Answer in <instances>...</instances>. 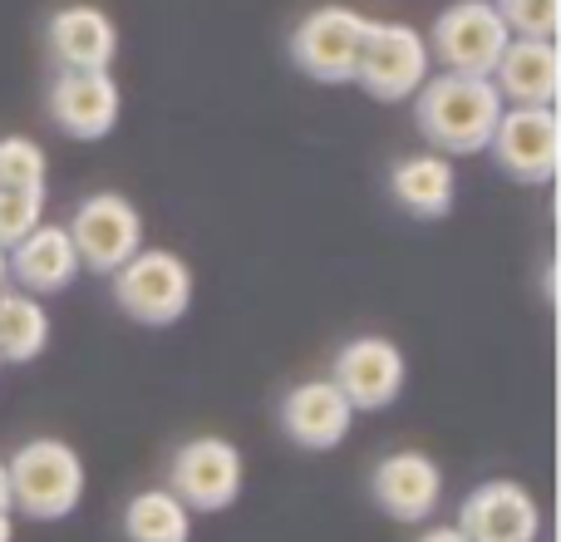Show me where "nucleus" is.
Returning <instances> with one entry per match:
<instances>
[{
    "instance_id": "obj_3",
    "label": "nucleus",
    "mask_w": 561,
    "mask_h": 542,
    "mask_svg": "<svg viewBox=\"0 0 561 542\" xmlns=\"http://www.w3.org/2000/svg\"><path fill=\"white\" fill-rule=\"evenodd\" d=\"M108 296H114V306L124 310L134 326L168 330L193 306V267L178 252H168V247H153V252L138 247V252L108 276Z\"/></svg>"
},
{
    "instance_id": "obj_23",
    "label": "nucleus",
    "mask_w": 561,
    "mask_h": 542,
    "mask_svg": "<svg viewBox=\"0 0 561 542\" xmlns=\"http://www.w3.org/2000/svg\"><path fill=\"white\" fill-rule=\"evenodd\" d=\"M45 223V193H15V188H0V252L20 242L25 233Z\"/></svg>"
},
{
    "instance_id": "obj_9",
    "label": "nucleus",
    "mask_w": 561,
    "mask_h": 542,
    "mask_svg": "<svg viewBox=\"0 0 561 542\" xmlns=\"http://www.w3.org/2000/svg\"><path fill=\"white\" fill-rule=\"evenodd\" d=\"M507 25L493 0H454L428 30V59H438L454 75H488L493 79L497 55L507 49Z\"/></svg>"
},
{
    "instance_id": "obj_5",
    "label": "nucleus",
    "mask_w": 561,
    "mask_h": 542,
    "mask_svg": "<svg viewBox=\"0 0 561 542\" xmlns=\"http://www.w3.org/2000/svg\"><path fill=\"white\" fill-rule=\"evenodd\" d=\"M242 449L222 434H197L183 439L168 459V494L187 508V513H222L242 498Z\"/></svg>"
},
{
    "instance_id": "obj_8",
    "label": "nucleus",
    "mask_w": 561,
    "mask_h": 542,
    "mask_svg": "<svg viewBox=\"0 0 561 542\" xmlns=\"http://www.w3.org/2000/svg\"><path fill=\"white\" fill-rule=\"evenodd\" d=\"M45 114L75 144H99V138H108L118 128L124 89H118L114 69H55Z\"/></svg>"
},
{
    "instance_id": "obj_15",
    "label": "nucleus",
    "mask_w": 561,
    "mask_h": 542,
    "mask_svg": "<svg viewBox=\"0 0 561 542\" xmlns=\"http://www.w3.org/2000/svg\"><path fill=\"white\" fill-rule=\"evenodd\" d=\"M5 271H10V286L30 291V296H59L79 281V252L69 242V227L59 223H39L35 233H25L15 247L5 252Z\"/></svg>"
},
{
    "instance_id": "obj_18",
    "label": "nucleus",
    "mask_w": 561,
    "mask_h": 542,
    "mask_svg": "<svg viewBox=\"0 0 561 542\" xmlns=\"http://www.w3.org/2000/svg\"><path fill=\"white\" fill-rule=\"evenodd\" d=\"M389 197H394L409 217H419V223L448 217L454 213V197H458L454 158L434 154V148H428V154L394 158V168H389Z\"/></svg>"
},
{
    "instance_id": "obj_2",
    "label": "nucleus",
    "mask_w": 561,
    "mask_h": 542,
    "mask_svg": "<svg viewBox=\"0 0 561 542\" xmlns=\"http://www.w3.org/2000/svg\"><path fill=\"white\" fill-rule=\"evenodd\" d=\"M10 513L30 523H59L84 504V459L65 439H25L5 459Z\"/></svg>"
},
{
    "instance_id": "obj_1",
    "label": "nucleus",
    "mask_w": 561,
    "mask_h": 542,
    "mask_svg": "<svg viewBox=\"0 0 561 542\" xmlns=\"http://www.w3.org/2000/svg\"><path fill=\"white\" fill-rule=\"evenodd\" d=\"M503 94L488 75H428L414 94V128L434 154L444 158H473L488 154L497 118H503Z\"/></svg>"
},
{
    "instance_id": "obj_17",
    "label": "nucleus",
    "mask_w": 561,
    "mask_h": 542,
    "mask_svg": "<svg viewBox=\"0 0 561 542\" xmlns=\"http://www.w3.org/2000/svg\"><path fill=\"white\" fill-rule=\"evenodd\" d=\"M493 84L503 94V104H547L557 109L561 94V55L557 39H523L513 35L507 49L493 65Z\"/></svg>"
},
{
    "instance_id": "obj_25",
    "label": "nucleus",
    "mask_w": 561,
    "mask_h": 542,
    "mask_svg": "<svg viewBox=\"0 0 561 542\" xmlns=\"http://www.w3.org/2000/svg\"><path fill=\"white\" fill-rule=\"evenodd\" d=\"M0 542H15V523H10V508H0Z\"/></svg>"
},
{
    "instance_id": "obj_11",
    "label": "nucleus",
    "mask_w": 561,
    "mask_h": 542,
    "mask_svg": "<svg viewBox=\"0 0 561 542\" xmlns=\"http://www.w3.org/2000/svg\"><path fill=\"white\" fill-rule=\"evenodd\" d=\"M330 385L350 399V409L379 415L389 409L409 385V360L389 336H355L330 360Z\"/></svg>"
},
{
    "instance_id": "obj_16",
    "label": "nucleus",
    "mask_w": 561,
    "mask_h": 542,
    "mask_svg": "<svg viewBox=\"0 0 561 542\" xmlns=\"http://www.w3.org/2000/svg\"><path fill=\"white\" fill-rule=\"evenodd\" d=\"M45 49L55 69H114L118 25L99 5H59L45 25Z\"/></svg>"
},
{
    "instance_id": "obj_24",
    "label": "nucleus",
    "mask_w": 561,
    "mask_h": 542,
    "mask_svg": "<svg viewBox=\"0 0 561 542\" xmlns=\"http://www.w3.org/2000/svg\"><path fill=\"white\" fill-rule=\"evenodd\" d=\"M414 542H468V538H463V528L454 523V528H424Z\"/></svg>"
},
{
    "instance_id": "obj_14",
    "label": "nucleus",
    "mask_w": 561,
    "mask_h": 542,
    "mask_svg": "<svg viewBox=\"0 0 561 542\" xmlns=\"http://www.w3.org/2000/svg\"><path fill=\"white\" fill-rule=\"evenodd\" d=\"M276 425H280V434H286L296 449H306V454H330V449H340L350 439L355 409H350V399L330 385V375L300 380V385H290L286 395H280Z\"/></svg>"
},
{
    "instance_id": "obj_4",
    "label": "nucleus",
    "mask_w": 561,
    "mask_h": 542,
    "mask_svg": "<svg viewBox=\"0 0 561 542\" xmlns=\"http://www.w3.org/2000/svg\"><path fill=\"white\" fill-rule=\"evenodd\" d=\"M434 59H428V39L404 20H369L365 45H359L355 84L379 104H404L419 94L428 79Z\"/></svg>"
},
{
    "instance_id": "obj_21",
    "label": "nucleus",
    "mask_w": 561,
    "mask_h": 542,
    "mask_svg": "<svg viewBox=\"0 0 561 542\" xmlns=\"http://www.w3.org/2000/svg\"><path fill=\"white\" fill-rule=\"evenodd\" d=\"M49 178V158L35 138H0V188H15V193H45Z\"/></svg>"
},
{
    "instance_id": "obj_19",
    "label": "nucleus",
    "mask_w": 561,
    "mask_h": 542,
    "mask_svg": "<svg viewBox=\"0 0 561 542\" xmlns=\"http://www.w3.org/2000/svg\"><path fill=\"white\" fill-rule=\"evenodd\" d=\"M49 346V310L30 291H0V365H30Z\"/></svg>"
},
{
    "instance_id": "obj_10",
    "label": "nucleus",
    "mask_w": 561,
    "mask_h": 542,
    "mask_svg": "<svg viewBox=\"0 0 561 542\" xmlns=\"http://www.w3.org/2000/svg\"><path fill=\"white\" fill-rule=\"evenodd\" d=\"M65 227L79 252V267L94 276H114L144 247V213L124 193H89Z\"/></svg>"
},
{
    "instance_id": "obj_13",
    "label": "nucleus",
    "mask_w": 561,
    "mask_h": 542,
    "mask_svg": "<svg viewBox=\"0 0 561 542\" xmlns=\"http://www.w3.org/2000/svg\"><path fill=\"white\" fill-rule=\"evenodd\" d=\"M458 528L468 542H537L542 508L517 478H488L458 504Z\"/></svg>"
},
{
    "instance_id": "obj_7",
    "label": "nucleus",
    "mask_w": 561,
    "mask_h": 542,
    "mask_svg": "<svg viewBox=\"0 0 561 542\" xmlns=\"http://www.w3.org/2000/svg\"><path fill=\"white\" fill-rule=\"evenodd\" d=\"M365 25L369 20L350 5H320L310 15L296 20L286 39L290 65L316 84H355V65H359V45H365Z\"/></svg>"
},
{
    "instance_id": "obj_12",
    "label": "nucleus",
    "mask_w": 561,
    "mask_h": 542,
    "mask_svg": "<svg viewBox=\"0 0 561 542\" xmlns=\"http://www.w3.org/2000/svg\"><path fill=\"white\" fill-rule=\"evenodd\" d=\"M369 498L394 523H428L444 504V468L424 449H399L369 468Z\"/></svg>"
},
{
    "instance_id": "obj_6",
    "label": "nucleus",
    "mask_w": 561,
    "mask_h": 542,
    "mask_svg": "<svg viewBox=\"0 0 561 542\" xmlns=\"http://www.w3.org/2000/svg\"><path fill=\"white\" fill-rule=\"evenodd\" d=\"M497 173L523 188H547L561 168V118L547 104H507L488 138Z\"/></svg>"
},
{
    "instance_id": "obj_22",
    "label": "nucleus",
    "mask_w": 561,
    "mask_h": 542,
    "mask_svg": "<svg viewBox=\"0 0 561 542\" xmlns=\"http://www.w3.org/2000/svg\"><path fill=\"white\" fill-rule=\"evenodd\" d=\"M507 35L523 39H557L561 30V0H493Z\"/></svg>"
},
{
    "instance_id": "obj_26",
    "label": "nucleus",
    "mask_w": 561,
    "mask_h": 542,
    "mask_svg": "<svg viewBox=\"0 0 561 542\" xmlns=\"http://www.w3.org/2000/svg\"><path fill=\"white\" fill-rule=\"evenodd\" d=\"M10 286V271H5V252H0V291Z\"/></svg>"
},
{
    "instance_id": "obj_20",
    "label": "nucleus",
    "mask_w": 561,
    "mask_h": 542,
    "mask_svg": "<svg viewBox=\"0 0 561 542\" xmlns=\"http://www.w3.org/2000/svg\"><path fill=\"white\" fill-rule=\"evenodd\" d=\"M124 538L128 542H187L193 538V513L168 488H144L124 508Z\"/></svg>"
}]
</instances>
